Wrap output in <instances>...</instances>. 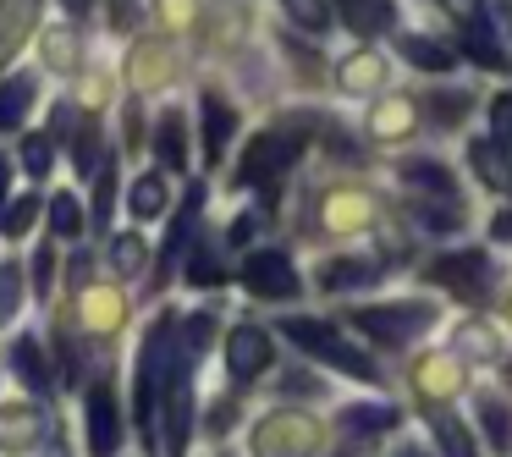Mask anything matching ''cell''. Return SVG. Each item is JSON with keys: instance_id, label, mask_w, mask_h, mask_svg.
Wrapping results in <instances>:
<instances>
[{"instance_id": "6da1fadb", "label": "cell", "mask_w": 512, "mask_h": 457, "mask_svg": "<svg viewBox=\"0 0 512 457\" xmlns=\"http://www.w3.org/2000/svg\"><path fill=\"white\" fill-rule=\"evenodd\" d=\"M215 336V314H193L182 325V336L171 342V358H166V380H160V402H166V446L171 457L188 452L193 441V375L204 364V347Z\"/></svg>"}, {"instance_id": "7a4b0ae2", "label": "cell", "mask_w": 512, "mask_h": 457, "mask_svg": "<svg viewBox=\"0 0 512 457\" xmlns=\"http://www.w3.org/2000/svg\"><path fill=\"white\" fill-rule=\"evenodd\" d=\"M171 331H177V320L160 314V320L149 325L144 347H138V364H133V413H138V430H144V446H149V435H155V408H160V380H166V358H171Z\"/></svg>"}, {"instance_id": "3957f363", "label": "cell", "mask_w": 512, "mask_h": 457, "mask_svg": "<svg viewBox=\"0 0 512 457\" xmlns=\"http://www.w3.org/2000/svg\"><path fill=\"white\" fill-rule=\"evenodd\" d=\"M281 336H287V342H298L303 353L320 358V364L342 369V375H358V380H375V375H380L375 358L358 353V347L347 342L336 325H325V320H303V314H292V320H281Z\"/></svg>"}, {"instance_id": "277c9868", "label": "cell", "mask_w": 512, "mask_h": 457, "mask_svg": "<svg viewBox=\"0 0 512 457\" xmlns=\"http://www.w3.org/2000/svg\"><path fill=\"white\" fill-rule=\"evenodd\" d=\"M320 441H325L320 419H309V413H298V408H276L254 424V452L259 457H314Z\"/></svg>"}, {"instance_id": "5b68a950", "label": "cell", "mask_w": 512, "mask_h": 457, "mask_svg": "<svg viewBox=\"0 0 512 457\" xmlns=\"http://www.w3.org/2000/svg\"><path fill=\"white\" fill-rule=\"evenodd\" d=\"M430 320H435V303H375V309H353V325L375 347H408Z\"/></svg>"}, {"instance_id": "8992f818", "label": "cell", "mask_w": 512, "mask_h": 457, "mask_svg": "<svg viewBox=\"0 0 512 457\" xmlns=\"http://www.w3.org/2000/svg\"><path fill=\"white\" fill-rule=\"evenodd\" d=\"M303 149V127H270L248 144L243 166H237V182H270L276 171H287Z\"/></svg>"}, {"instance_id": "52a82bcc", "label": "cell", "mask_w": 512, "mask_h": 457, "mask_svg": "<svg viewBox=\"0 0 512 457\" xmlns=\"http://www.w3.org/2000/svg\"><path fill=\"white\" fill-rule=\"evenodd\" d=\"M243 287L259 292V298H270V303H292L303 292V281H298V270H292V259L281 254V248H259V254L243 259Z\"/></svg>"}, {"instance_id": "ba28073f", "label": "cell", "mask_w": 512, "mask_h": 457, "mask_svg": "<svg viewBox=\"0 0 512 457\" xmlns=\"http://www.w3.org/2000/svg\"><path fill=\"white\" fill-rule=\"evenodd\" d=\"M435 281L452 287L457 298L479 303L490 292V281H496V265L485 259V248H463V254H441V259H435Z\"/></svg>"}, {"instance_id": "9c48e42d", "label": "cell", "mask_w": 512, "mask_h": 457, "mask_svg": "<svg viewBox=\"0 0 512 457\" xmlns=\"http://www.w3.org/2000/svg\"><path fill=\"white\" fill-rule=\"evenodd\" d=\"M83 413H89V457H116V446H122V402L105 380L89 386Z\"/></svg>"}, {"instance_id": "30bf717a", "label": "cell", "mask_w": 512, "mask_h": 457, "mask_svg": "<svg viewBox=\"0 0 512 457\" xmlns=\"http://www.w3.org/2000/svg\"><path fill=\"white\" fill-rule=\"evenodd\" d=\"M226 364H232V380H237V386L259 380V375L270 369V336L259 331V325H237L232 342H226Z\"/></svg>"}, {"instance_id": "8fae6325", "label": "cell", "mask_w": 512, "mask_h": 457, "mask_svg": "<svg viewBox=\"0 0 512 457\" xmlns=\"http://www.w3.org/2000/svg\"><path fill=\"white\" fill-rule=\"evenodd\" d=\"M45 441V408L39 402H6L0 408V452H34Z\"/></svg>"}, {"instance_id": "7c38bea8", "label": "cell", "mask_w": 512, "mask_h": 457, "mask_svg": "<svg viewBox=\"0 0 512 457\" xmlns=\"http://www.w3.org/2000/svg\"><path fill=\"white\" fill-rule=\"evenodd\" d=\"M375 221V199L369 193H358V188H336V193H325L320 199V226L325 232H358V226H369Z\"/></svg>"}, {"instance_id": "4fadbf2b", "label": "cell", "mask_w": 512, "mask_h": 457, "mask_svg": "<svg viewBox=\"0 0 512 457\" xmlns=\"http://www.w3.org/2000/svg\"><path fill=\"white\" fill-rule=\"evenodd\" d=\"M413 386H419V397L424 402H441V397H452L457 386H463V358L457 353H424L419 364H413Z\"/></svg>"}, {"instance_id": "5bb4252c", "label": "cell", "mask_w": 512, "mask_h": 457, "mask_svg": "<svg viewBox=\"0 0 512 457\" xmlns=\"http://www.w3.org/2000/svg\"><path fill=\"white\" fill-rule=\"evenodd\" d=\"M127 72H133V83H138V89H160V83H171V78H177V56H171V45L149 39V45H138V50H133Z\"/></svg>"}, {"instance_id": "9a60e30c", "label": "cell", "mask_w": 512, "mask_h": 457, "mask_svg": "<svg viewBox=\"0 0 512 457\" xmlns=\"http://www.w3.org/2000/svg\"><path fill=\"white\" fill-rule=\"evenodd\" d=\"M78 314H83V325H89L94 336H111L116 325H122L127 303H122V292H111V287H83Z\"/></svg>"}, {"instance_id": "2e32d148", "label": "cell", "mask_w": 512, "mask_h": 457, "mask_svg": "<svg viewBox=\"0 0 512 457\" xmlns=\"http://www.w3.org/2000/svg\"><path fill=\"white\" fill-rule=\"evenodd\" d=\"M232 133H237V111L221 100V94H204V160H210V166H221Z\"/></svg>"}, {"instance_id": "e0dca14e", "label": "cell", "mask_w": 512, "mask_h": 457, "mask_svg": "<svg viewBox=\"0 0 512 457\" xmlns=\"http://www.w3.org/2000/svg\"><path fill=\"white\" fill-rule=\"evenodd\" d=\"M336 12H342V23L353 28L358 39H375L397 23V6H391V0H336Z\"/></svg>"}, {"instance_id": "ac0fdd59", "label": "cell", "mask_w": 512, "mask_h": 457, "mask_svg": "<svg viewBox=\"0 0 512 457\" xmlns=\"http://www.w3.org/2000/svg\"><path fill=\"white\" fill-rule=\"evenodd\" d=\"M34 17H39V0H0V67L34 34Z\"/></svg>"}, {"instance_id": "d6986e66", "label": "cell", "mask_w": 512, "mask_h": 457, "mask_svg": "<svg viewBox=\"0 0 512 457\" xmlns=\"http://www.w3.org/2000/svg\"><path fill=\"white\" fill-rule=\"evenodd\" d=\"M386 276L380 259H325L320 265V287L325 292H347V287H369V281Z\"/></svg>"}, {"instance_id": "ffe728a7", "label": "cell", "mask_w": 512, "mask_h": 457, "mask_svg": "<svg viewBox=\"0 0 512 457\" xmlns=\"http://www.w3.org/2000/svg\"><path fill=\"white\" fill-rule=\"evenodd\" d=\"M34 100H39V83L23 78V72L0 83V133H17L28 122V111H34Z\"/></svg>"}, {"instance_id": "44dd1931", "label": "cell", "mask_w": 512, "mask_h": 457, "mask_svg": "<svg viewBox=\"0 0 512 457\" xmlns=\"http://www.w3.org/2000/svg\"><path fill=\"white\" fill-rule=\"evenodd\" d=\"M336 83H342V89H353V94H369V89H380V83H386V61H380L375 50H358V56H347L342 67H336Z\"/></svg>"}, {"instance_id": "7402d4cb", "label": "cell", "mask_w": 512, "mask_h": 457, "mask_svg": "<svg viewBox=\"0 0 512 457\" xmlns=\"http://www.w3.org/2000/svg\"><path fill=\"white\" fill-rule=\"evenodd\" d=\"M413 133V105L408 100H380L375 111H369V138H380V144H397V138Z\"/></svg>"}, {"instance_id": "603a6c76", "label": "cell", "mask_w": 512, "mask_h": 457, "mask_svg": "<svg viewBox=\"0 0 512 457\" xmlns=\"http://www.w3.org/2000/svg\"><path fill=\"white\" fill-rule=\"evenodd\" d=\"M397 419L402 413L391 402H353V408H342V430H353V435H386V430H397Z\"/></svg>"}, {"instance_id": "cb8c5ba5", "label": "cell", "mask_w": 512, "mask_h": 457, "mask_svg": "<svg viewBox=\"0 0 512 457\" xmlns=\"http://www.w3.org/2000/svg\"><path fill=\"white\" fill-rule=\"evenodd\" d=\"M12 369L28 380V391L50 397V364H45V342H39V336H23V342L12 347Z\"/></svg>"}, {"instance_id": "d4e9b609", "label": "cell", "mask_w": 512, "mask_h": 457, "mask_svg": "<svg viewBox=\"0 0 512 457\" xmlns=\"http://www.w3.org/2000/svg\"><path fill=\"white\" fill-rule=\"evenodd\" d=\"M402 182L419 188V193H435V199H457V177L441 160H408V166H402Z\"/></svg>"}, {"instance_id": "484cf974", "label": "cell", "mask_w": 512, "mask_h": 457, "mask_svg": "<svg viewBox=\"0 0 512 457\" xmlns=\"http://www.w3.org/2000/svg\"><path fill=\"white\" fill-rule=\"evenodd\" d=\"M155 149H160V160H166L171 171L188 166V122H182V111H166V116H160Z\"/></svg>"}, {"instance_id": "4316f807", "label": "cell", "mask_w": 512, "mask_h": 457, "mask_svg": "<svg viewBox=\"0 0 512 457\" xmlns=\"http://www.w3.org/2000/svg\"><path fill=\"white\" fill-rule=\"evenodd\" d=\"M397 50H402L408 67H424V72H452V61H457L446 45H435V39H424V34H408Z\"/></svg>"}, {"instance_id": "83f0119b", "label": "cell", "mask_w": 512, "mask_h": 457, "mask_svg": "<svg viewBox=\"0 0 512 457\" xmlns=\"http://www.w3.org/2000/svg\"><path fill=\"white\" fill-rule=\"evenodd\" d=\"M199 210H204V193L193 188L188 199H182V210H177V226H171V237H166V254H160V270H171V265H177V254H182V243H188V232L199 226Z\"/></svg>"}, {"instance_id": "f1b7e54d", "label": "cell", "mask_w": 512, "mask_h": 457, "mask_svg": "<svg viewBox=\"0 0 512 457\" xmlns=\"http://www.w3.org/2000/svg\"><path fill=\"white\" fill-rule=\"evenodd\" d=\"M463 50H468V56H474L485 72H507V50H501L496 39H490V28H485V23H468Z\"/></svg>"}, {"instance_id": "f546056e", "label": "cell", "mask_w": 512, "mask_h": 457, "mask_svg": "<svg viewBox=\"0 0 512 457\" xmlns=\"http://www.w3.org/2000/svg\"><path fill=\"white\" fill-rule=\"evenodd\" d=\"M127 210H133L138 221H155V215L166 210V182H160V177H138L133 193H127Z\"/></svg>"}, {"instance_id": "4dcf8cb0", "label": "cell", "mask_w": 512, "mask_h": 457, "mask_svg": "<svg viewBox=\"0 0 512 457\" xmlns=\"http://www.w3.org/2000/svg\"><path fill=\"white\" fill-rule=\"evenodd\" d=\"M144 259H149V248H144V237H138V232L111 237V270H116V276H138Z\"/></svg>"}, {"instance_id": "1f68e13d", "label": "cell", "mask_w": 512, "mask_h": 457, "mask_svg": "<svg viewBox=\"0 0 512 457\" xmlns=\"http://www.w3.org/2000/svg\"><path fill=\"white\" fill-rule=\"evenodd\" d=\"M111 204H116V160H111V149H105V160L94 166V226L111 221Z\"/></svg>"}, {"instance_id": "d6a6232c", "label": "cell", "mask_w": 512, "mask_h": 457, "mask_svg": "<svg viewBox=\"0 0 512 457\" xmlns=\"http://www.w3.org/2000/svg\"><path fill=\"white\" fill-rule=\"evenodd\" d=\"M479 424H485L490 446L507 457L512 452V413H507V402H479Z\"/></svg>"}, {"instance_id": "836d02e7", "label": "cell", "mask_w": 512, "mask_h": 457, "mask_svg": "<svg viewBox=\"0 0 512 457\" xmlns=\"http://www.w3.org/2000/svg\"><path fill=\"white\" fill-rule=\"evenodd\" d=\"M452 347H457V353H468V358H490V353H496V331H490L485 320H468V325H457Z\"/></svg>"}, {"instance_id": "e575fe53", "label": "cell", "mask_w": 512, "mask_h": 457, "mask_svg": "<svg viewBox=\"0 0 512 457\" xmlns=\"http://www.w3.org/2000/svg\"><path fill=\"white\" fill-rule=\"evenodd\" d=\"M468 160H474V171H479V182H485V188H512L507 160H496V149H490V144H468Z\"/></svg>"}, {"instance_id": "d590c367", "label": "cell", "mask_w": 512, "mask_h": 457, "mask_svg": "<svg viewBox=\"0 0 512 457\" xmlns=\"http://www.w3.org/2000/svg\"><path fill=\"white\" fill-rule=\"evenodd\" d=\"M50 226H56L61 237H78V232H83V204L72 199V193H61V199H50Z\"/></svg>"}, {"instance_id": "8d00e7d4", "label": "cell", "mask_w": 512, "mask_h": 457, "mask_svg": "<svg viewBox=\"0 0 512 457\" xmlns=\"http://www.w3.org/2000/svg\"><path fill=\"white\" fill-rule=\"evenodd\" d=\"M45 61L56 72H72V67H78V39L61 34V28H56V34H45Z\"/></svg>"}, {"instance_id": "74e56055", "label": "cell", "mask_w": 512, "mask_h": 457, "mask_svg": "<svg viewBox=\"0 0 512 457\" xmlns=\"http://www.w3.org/2000/svg\"><path fill=\"white\" fill-rule=\"evenodd\" d=\"M435 435H441V452L446 457H479L474 441H468V430L457 419H435Z\"/></svg>"}, {"instance_id": "f35d334b", "label": "cell", "mask_w": 512, "mask_h": 457, "mask_svg": "<svg viewBox=\"0 0 512 457\" xmlns=\"http://www.w3.org/2000/svg\"><path fill=\"white\" fill-rule=\"evenodd\" d=\"M17 303H23V270H17V265H0V325L17 314Z\"/></svg>"}, {"instance_id": "ab89813d", "label": "cell", "mask_w": 512, "mask_h": 457, "mask_svg": "<svg viewBox=\"0 0 512 457\" xmlns=\"http://www.w3.org/2000/svg\"><path fill=\"white\" fill-rule=\"evenodd\" d=\"M34 215H39V199H34V193H28V199H17L12 210L0 215V232H6V237H23L28 226H34Z\"/></svg>"}, {"instance_id": "60d3db41", "label": "cell", "mask_w": 512, "mask_h": 457, "mask_svg": "<svg viewBox=\"0 0 512 457\" xmlns=\"http://www.w3.org/2000/svg\"><path fill=\"white\" fill-rule=\"evenodd\" d=\"M281 6H287V17H292L298 28H325V23H331L325 0H281Z\"/></svg>"}, {"instance_id": "b9f144b4", "label": "cell", "mask_w": 512, "mask_h": 457, "mask_svg": "<svg viewBox=\"0 0 512 457\" xmlns=\"http://www.w3.org/2000/svg\"><path fill=\"white\" fill-rule=\"evenodd\" d=\"M188 281H199V287H215V281H226V270L215 265V254H210V248H199V254L188 259Z\"/></svg>"}, {"instance_id": "7bdbcfd3", "label": "cell", "mask_w": 512, "mask_h": 457, "mask_svg": "<svg viewBox=\"0 0 512 457\" xmlns=\"http://www.w3.org/2000/svg\"><path fill=\"white\" fill-rule=\"evenodd\" d=\"M72 155H78L83 171L100 166V127H78V138H72Z\"/></svg>"}, {"instance_id": "ee69618b", "label": "cell", "mask_w": 512, "mask_h": 457, "mask_svg": "<svg viewBox=\"0 0 512 457\" xmlns=\"http://www.w3.org/2000/svg\"><path fill=\"white\" fill-rule=\"evenodd\" d=\"M23 166L28 177H50V138H23Z\"/></svg>"}, {"instance_id": "f6af8a7d", "label": "cell", "mask_w": 512, "mask_h": 457, "mask_svg": "<svg viewBox=\"0 0 512 457\" xmlns=\"http://www.w3.org/2000/svg\"><path fill=\"white\" fill-rule=\"evenodd\" d=\"M490 127H496L501 144H512V94H496V100H490Z\"/></svg>"}, {"instance_id": "bcb514c9", "label": "cell", "mask_w": 512, "mask_h": 457, "mask_svg": "<svg viewBox=\"0 0 512 457\" xmlns=\"http://www.w3.org/2000/svg\"><path fill=\"white\" fill-rule=\"evenodd\" d=\"M50 281H56V248H39L34 254V292L39 298L50 292Z\"/></svg>"}, {"instance_id": "7dc6e473", "label": "cell", "mask_w": 512, "mask_h": 457, "mask_svg": "<svg viewBox=\"0 0 512 457\" xmlns=\"http://www.w3.org/2000/svg\"><path fill=\"white\" fill-rule=\"evenodd\" d=\"M463 111H468V94H435V116L441 122H463Z\"/></svg>"}, {"instance_id": "c3c4849f", "label": "cell", "mask_w": 512, "mask_h": 457, "mask_svg": "<svg viewBox=\"0 0 512 457\" xmlns=\"http://www.w3.org/2000/svg\"><path fill=\"white\" fill-rule=\"evenodd\" d=\"M160 12H166L171 28H188L193 23V0H160Z\"/></svg>"}, {"instance_id": "681fc988", "label": "cell", "mask_w": 512, "mask_h": 457, "mask_svg": "<svg viewBox=\"0 0 512 457\" xmlns=\"http://www.w3.org/2000/svg\"><path fill=\"white\" fill-rule=\"evenodd\" d=\"M490 237H501V243H507V237H512V210H501L496 221H490Z\"/></svg>"}, {"instance_id": "f907efd6", "label": "cell", "mask_w": 512, "mask_h": 457, "mask_svg": "<svg viewBox=\"0 0 512 457\" xmlns=\"http://www.w3.org/2000/svg\"><path fill=\"white\" fill-rule=\"evenodd\" d=\"M127 144H144V122H138V111H127Z\"/></svg>"}, {"instance_id": "816d5d0a", "label": "cell", "mask_w": 512, "mask_h": 457, "mask_svg": "<svg viewBox=\"0 0 512 457\" xmlns=\"http://www.w3.org/2000/svg\"><path fill=\"white\" fill-rule=\"evenodd\" d=\"M89 6H94V0H67V12H72V17H89Z\"/></svg>"}, {"instance_id": "f5cc1de1", "label": "cell", "mask_w": 512, "mask_h": 457, "mask_svg": "<svg viewBox=\"0 0 512 457\" xmlns=\"http://www.w3.org/2000/svg\"><path fill=\"white\" fill-rule=\"evenodd\" d=\"M6 182H12V166H6V160H0V199H6Z\"/></svg>"}, {"instance_id": "db71d44e", "label": "cell", "mask_w": 512, "mask_h": 457, "mask_svg": "<svg viewBox=\"0 0 512 457\" xmlns=\"http://www.w3.org/2000/svg\"><path fill=\"white\" fill-rule=\"evenodd\" d=\"M413 457H424V452H413Z\"/></svg>"}, {"instance_id": "11a10c76", "label": "cell", "mask_w": 512, "mask_h": 457, "mask_svg": "<svg viewBox=\"0 0 512 457\" xmlns=\"http://www.w3.org/2000/svg\"><path fill=\"white\" fill-rule=\"evenodd\" d=\"M507 314H512V303H507Z\"/></svg>"}]
</instances>
